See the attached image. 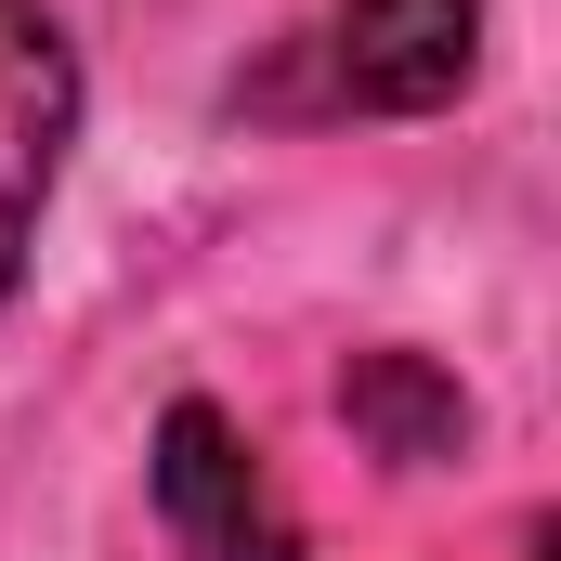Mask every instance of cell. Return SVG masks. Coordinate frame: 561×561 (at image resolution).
I'll use <instances>...</instances> for the list:
<instances>
[{"label": "cell", "mask_w": 561, "mask_h": 561, "mask_svg": "<svg viewBox=\"0 0 561 561\" xmlns=\"http://www.w3.org/2000/svg\"><path fill=\"white\" fill-rule=\"evenodd\" d=\"M313 79H275L262 105H327V118H431L483 66V0H327L300 39Z\"/></svg>", "instance_id": "1"}, {"label": "cell", "mask_w": 561, "mask_h": 561, "mask_svg": "<svg viewBox=\"0 0 561 561\" xmlns=\"http://www.w3.org/2000/svg\"><path fill=\"white\" fill-rule=\"evenodd\" d=\"M157 523L183 561H300V523H287L262 444L222 419V405H170L157 419Z\"/></svg>", "instance_id": "2"}, {"label": "cell", "mask_w": 561, "mask_h": 561, "mask_svg": "<svg viewBox=\"0 0 561 561\" xmlns=\"http://www.w3.org/2000/svg\"><path fill=\"white\" fill-rule=\"evenodd\" d=\"M66 144H79V53L39 0H0V300L39 249V209L66 183Z\"/></svg>", "instance_id": "3"}, {"label": "cell", "mask_w": 561, "mask_h": 561, "mask_svg": "<svg viewBox=\"0 0 561 561\" xmlns=\"http://www.w3.org/2000/svg\"><path fill=\"white\" fill-rule=\"evenodd\" d=\"M340 419L366 431L379 457H457V431H470V405H457V379H431L419 353H366L353 379H340Z\"/></svg>", "instance_id": "4"}]
</instances>
